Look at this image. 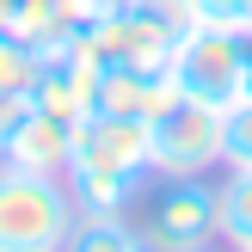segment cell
Returning a JSON list of instances; mask_svg holds the SVG:
<instances>
[{"label":"cell","mask_w":252,"mask_h":252,"mask_svg":"<svg viewBox=\"0 0 252 252\" xmlns=\"http://www.w3.org/2000/svg\"><path fill=\"white\" fill-rule=\"evenodd\" d=\"M154 179V148H148L142 117H111L86 111L74 123V160H68V191L80 216H123Z\"/></svg>","instance_id":"cell-1"},{"label":"cell","mask_w":252,"mask_h":252,"mask_svg":"<svg viewBox=\"0 0 252 252\" xmlns=\"http://www.w3.org/2000/svg\"><path fill=\"white\" fill-rule=\"evenodd\" d=\"M80 221L68 179L19 172L0 160V252H62Z\"/></svg>","instance_id":"cell-2"},{"label":"cell","mask_w":252,"mask_h":252,"mask_svg":"<svg viewBox=\"0 0 252 252\" xmlns=\"http://www.w3.org/2000/svg\"><path fill=\"white\" fill-rule=\"evenodd\" d=\"M172 80L185 98H203V105L228 111L246 98V68H252V37L228 31V25H185L179 49H172Z\"/></svg>","instance_id":"cell-3"},{"label":"cell","mask_w":252,"mask_h":252,"mask_svg":"<svg viewBox=\"0 0 252 252\" xmlns=\"http://www.w3.org/2000/svg\"><path fill=\"white\" fill-rule=\"evenodd\" d=\"M221 123L228 111L203 105V98H172L154 123H148V148H154V179H191V172L221 166Z\"/></svg>","instance_id":"cell-4"},{"label":"cell","mask_w":252,"mask_h":252,"mask_svg":"<svg viewBox=\"0 0 252 252\" xmlns=\"http://www.w3.org/2000/svg\"><path fill=\"white\" fill-rule=\"evenodd\" d=\"M142 234L154 252H197V246H216L221 240V221H216V185L203 172L191 179H160V191L148 197V216Z\"/></svg>","instance_id":"cell-5"},{"label":"cell","mask_w":252,"mask_h":252,"mask_svg":"<svg viewBox=\"0 0 252 252\" xmlns=\"http://www.w3.org/2000/svg\"><path fill=\"white\" fill-rule=\"evenodd\" d=\"M93 93H98V62L86 49H43L37 56V74H31V105L37 111L80 123L93 111Z\"/></svg>","instance_id":"cell-6"},{"label":"cell","mask_w":252,"mask_h":252,"mask_svg":"<svg viewBox=\"0 0 252 252\" xmlns=\"http://www.w3.org/2000/svg\"><path fill=\"white\" fill-rule=\"evenodd\" d=\"M179 98V80L172 68H135V62H105L98 68V93H93V111H111V117H142L154 123L160 111Z\"/></svg>","instance_id":"cell-7"},{"label":"cell","mask_w":252,"mask_h":252,"mask_svg":"<svg viewBox=\"0 0 252 252\" xmlns=\"http://www.w3.org/2000/svg\"><path fill=\"white\" fill-rule=\"evenodd\" d=\"M0 160L19 172H56V179H68V160H74V123L68 117H49V111H25L19 123H12V135L0 142Z\"/></svg>","instance_id":"cell-8"},{"label":"cell","mask_w":252,"mask_h":252,"mask_svg":"<svg viewBox=\"0 0 252 252\" xmlns=\"http://www.w3.org/2000/svg\"><path fill=\"white\" fill-rule=\"evenodd\" d=\"M216 221L234 252L252 246V166H228V179L216 185Z\"/></svg>","instance_id":"cell-9"},{"label":"cell","mask_w":252,"mask_h":252,"mask_svg":"<svg viewBox=\"0 0 252 252\" xmlns=\"http://www.w3.org/2000/svg\"><path fill=\"white\" fill-rule=\"evenodd\" d=\"M135 246H142V228L129 216H80L62 252H135Z\"/></svg>","instance_id":"cell-10"},{"label":"cell","mask_w":252,"mask_h":252,"mask_svg":"<svg viewBox=\"0 0 252 252\" xmlns=\"http://www.w3.org/2000/svg\"><path fill=\"white\" fill-rule=\"evenodd\" d=\"M123 0H56V49H86Z\"/></svg>","instance_id":"cell-11"},{"label":"cell","mask_w":252,"mask_h":252,"mask_svg":"<svg viewBox=\"0 0 252 252\" xmlns=\"http://www.w3.org/2000/svg\"><path fill=\"white\" fill-rule=\"evenodd\" d=\"M31 74H37V49L25 37L0 31V93H25L31 98Z\"/></svg>","instance_id":"cell-12"},{"label":"cell","mask_w":252,"mask_h":252,"mask_svg":"<svg viewBox=\"0 0 252 252\" xmlns=\"http://www.w3.org/2000/svg\"><path fill=\"white\" fill-rule=\"evenodd\" d=\"M221 166H252V98L228 105V123H221Z\"/></svg>","instance_id":"cell-13"},{"label":"cell","mask_w":252,"mask_h":252,"mask_svg":"<svg viewBox=\"0 0 252 252\" xmlns=\"http://www.w3.org/2000/svg\"><path fill=\"white\" fill-rule=\"evenodd\" d=\"M191 19L197 25H228V31L252 37V0H191Z\"/></svg>","instance_id":"cell-14"},{"label":"cell","mask_w":252,"mask_h":252,"mask_svg":"<svg viewBox=\"0 0 252 252\" xmlns=\"http://www.w3.org/2000/svg\"><path fill=\"white\" fill-rule=\"evenodd\" d=\"M25 111H31V98H25V93H0V142L12 135V123H19Z\"/></svg>","instance_id":"cell-15"},{"label":"cell","mask_w":252,"mask_h":252,"mask_svg":"<svg viewBox=\"0 0 252 252\" xmlns=\"http://www.w3.org/2000/svg\"><path fill=\"white\" fill-rule=\"evenodd\" d=\"M6 12H12V0H0V25H6Z\"/></svg>","instance_id":"cell-16"},{"label":"cell","mask_w":252,"mask_h":252,"mask_svg":"<svg viewBox=\"0 0 252 252\" xmlns=\"http://www.w3.org/2000/svg\"><path fill=\"white\" fill-rule=\"evenodd\" d=\"M135 252H154V246H148V234H142V246H135Z\"/></svg>","instance_id":"cell-17"},{"label":"cell","mask_w":252,"mask_h":252,"mask_svg":"<svg viewBox=\"0 0 252 252\" xmlns=\"http://www.w3.org/2000/svg\"><path fill=\"white\" fill-rule=\"evenodd\" d=\"M246 98H252V68H246Z\"/></svg>","instance_id":"cell-18"},{"label":"cell","mask_w":252,"mask_h":252,"mask_svg":"<svg viewBox=\"0 0 252 252\" xmlns=\"http://www.w3.org/2000/svg\"><path fill=\"white\" fill-rule=\"evenodd\" d=\"M197 252H216V246H197Z\"/></svg>","instance_id":"cell-19"},{"label":"cell","mask_w":252,"mask_h":252,"mask_svg":"<svg viewBox=\"0 0 252 252\" xmlns=\"http://www.w3.org/2000/svg\"><path fill=\"white\" fill-rule=\"evenodd\" d=\"M246 252H252V246H246Z\"/></svg>","instance_id":"cell-20"}]
</instances>
